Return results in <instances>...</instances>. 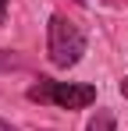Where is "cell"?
Instances as JSON below:
<instances>
[{
	"instance_id": "cell-1",
	"label": "cell",
	"mask_w": 128,
	"mask_h": 131,
	"mask_svg": "<svg viewBox=\"0 0 128 131\" xmlns=\"http://www.w3.org/2000/svg\"><path fill=\"white\" fill-rule=\"evenodd\" d=\"M25 96L32 103H46L57 110H85L96 103V85L89 82H53V78H39L25 89Z\"/></svg>"
},
{
	"instance_id": "cell-2",
	"label": "cell",
	"mask_w": 128,
	"mask_h": 131,
	"mask_svg": "<svg viewBox=\"0 0 128 131\" xmlns=\"http://www.w3.org/2000/svg\"><path fill=\"white\" fill-rule=\"evenodd\" d=\"M46 57L53 67H75L85 57V32L75 21H68L64 14H50L46 25Z\"/></svg>"
},
{
	"instance_id": "cell-3",
	"label": "cell",
	"mask_w": 128,
	"mask_h": 131,
	"mask_svg": "<svg viewBox=\"0 0 128 131\" xmlns=\"http://www.w3.org/2000/svg\"><path fill=\"white\" fill-rule=\"evenodd\" d=\"M85 131H114V113L110 110H96V117L89 121Z\"/></svg>"
},
{
	"instance_id": "cell-4",
	"label": "cell",
	"mask_w": 128,
	"mask_h": 131,
	"mask_svg": "<svg viewBox=\"0 0 128 131\" xmlns=\"http://www.w3.org/2000/svg\"><path fill=\"white\" fill-rule=\"evenodd\" d=\"M18 67H25V64L18 57H7V50H0V71H18Z\"/></svg>"
},
{
	"instance_id": "cell-5",
	"label": "cell",
	"mask_w": 128,
	"mask_h": 131,
	"mask_svg": "<svg viewBox=\"0 0 128 131\" xmlns=\"http://www.w3.org/2000/svg\"><path fill=\"white\" fill-rule=\"evenodd\" d=\"M117 92H121V96H125V99H128V74H125V78H121V82H117Z\"/></svg>"
},
{
	"instance_id": "cell-6",
	"label": "cell",
	"mask_w": 128,
	"mask_h": 131,
	"mask_svg": "<svg viewBox=\"0 0 128 131\" xmlns=\"http://www.w3.org/2000/svg\"><path fill=\"white\" fill-rule=\"evenodd\" d=\"M0 131H18V124H11V121H4V117H0Z\"/></svg>"
},
{
	"instance_id": "cell-7",
	"label": "cell",
	"mask_w": 128,
	"mask_h": 131,
	"mask_svg": "<svg viewBox=\"0 0 128 131\" xmlns=\"http://www.w3.org/2000/svg\"><path fill=\"white\" fill-rule=\"evenodd\" d=\"M7 18V0H0V21Z\"/></svg>"
},
{
	"instance_id": "cell-8",
	"label": "cell",
	"mask_w": 128,
	"mask_h": 131,
	"mask_svg": "<svg viewBox=\"0 0 128 131\" xmlns=\"http://www.w3.org/2000/svg\"><path fill=\"white\" fill-rule=\"evenodd\" d=\"M78 4H85V0H78Z\"/></svg>"
}]
</instances>
